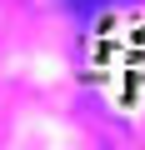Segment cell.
Instances as JSON below:
<instances>
[]
</instances>
